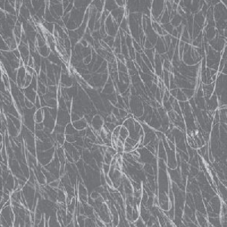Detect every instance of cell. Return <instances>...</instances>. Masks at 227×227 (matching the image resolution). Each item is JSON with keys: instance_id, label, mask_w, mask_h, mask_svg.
<instances>
[{"instance_id": "obj_2", "label": "cell", "mask_w": 227, "mask_h": 227, "mask_svg": "<svg viewBox=\"0 0 227 227\" xmlns=\"http://www.w3.org/2000/svg\"><path fill=\"white\" fill-rule=\"evenodd\" d=\"M43 112L40 110L39 111H37L36 114V120L37 123L41 122V120H43Z\"/></svg>"}, {"instance_id": "obj_3", "label": "cell", "mask_w": 227, "mask_h": 227, "mask_svg": "<svg viewBox=\"0 0 227 227\" xmlns=\"http://www.w3.org/2000/svg\"><path fill=\"white\" fill-rule=\"evenodd\" d=\"M72 205H73V207H74V202H73V201H72ZM72 205H71V206H72ZM73 211V208L71 207V209L70 210V213H72Z\"/></svg>"}, {"instance_id": "obj_1", "label": "cell", "mask_w": 227, "mask_h": 227, "mask_svg": "<svg viewBox=\"0 0 227 227\" xmlns=\"http://www.w3.org/2000/svg\"><path fill=\"white\" fill-rule=\"evenodd\" d=\"M120 138H127V136H128V132H127V129H125L124 127L120 128Z\"/></svg>"}]
</instances>
